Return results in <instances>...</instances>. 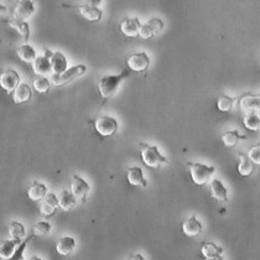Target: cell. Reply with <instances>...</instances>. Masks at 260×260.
<instances>
[{"instance_id":"6da1fadb","label":"cell","mask_w":260,"mask_h":260,"mask_svg":"<svg viewBox=\"0 0 260 260\" xmlns=\"http://www.w3.org/2000/svg\"><path fill=\"white\" fill-rule=\"evenodd\" d=\"M130 75V70H124L117 76H105L98 82V91L101 93L102 98L105 99L110 98L117 93L118 88H119L120 83L124 81V78H127Z\"/></svg>"},{"instance_id":"7a4b0ae2","label":"cell","mask_w":260,"mask_h":260,"mask_svg":"<svg viewBox=\"0 0 260 260\" xmlns=\"http://www.w3.org/2000/svg\"><path fill=\"white\" fill-rule=\"evenodd\" d=\"M141 160L144 164L151 169H160L162 165H169V160L160 154L159 149L154 145H148L145 143L139 144Z\"/></svg>"},{"instance_id":"3957f363","label":"cell","mask_w":260,"mask_h":260,"mask_svg":"<svg viewBox=\"0 0 260 260\" xmlns=\"http://www.w3.org/2000/svg\"><path fill=\"white\" fill-rule=\"evenodd\" d=\"M187 166L190 169L191 179L198 186L206 185L216 172L213 166H206L200 162H188Z\"/></svg>"},{"instance_id":"277c9868","label":"cell","mask_w":260,"mask_h":260,"mask_svg":"<svg viewBox=\"0 0 260 260\" xmlns=\"http://www.w3.org/2000/svg\"><path fill=\"white\" fill-rule=\"evenodd\" d=\"M87 68L84 65H78L75 67L67 68V71H65L61 75H52L51 76V81L55 86H65V84L70 83V82L75 81L77 78H79L81 76H83L86 73Z\"/></svg>"},{"instance_id":"5b68a950","label":"cell","mask_w":260,"mask_h":260,"mask_svg":"<svg viewBox=\"0 0 260 260\" xmlns=\"http://www.w3.org/2000/svg\"><path fill=\"white\" fill-rule=\"evenodd\" d=\"M94 128L99 135L107 138V136H112L117 133L118 122L114 118L103 115V117H98L94 120Z\"/></svg>"},{"instance_id":"8992f818","label":"cell","mask_w":260,"mask_h":260,"mask_svg":"<svg viewBox=\"0 0 260 260\" xmlns=\"http://www.w3.org/2000/svg\"><path fill=\"white\" fill-rule=\"evenodd\" d=\"M127 65L130 71L134 72H145L150 66V58L145 52H136L128 56Z\"/></svg>"},{"instance_id":"52a82bcc","label":"cell","mask_w":260,"mask_h":260,"mask_svg":"<svg viewBox=\"0 0 260 260\" xmlns=\"http://www.w3.org/2000/svg\"><path fill=\"white\" fill-rule=\"evenodd\" d=\"M164 29V23L161 19L153 18L148 21V23L143 24L140 29V34L139 36L144 40H149L155 37L156 35H159Z\"/></svg>"},{"instance_id":"ba28073f","label":"cell","mask_w":260,"mask_h":260,"mask_svg":"<svg viewBox=\"0 0 260 260\" xmlns=\"http://www.w3.org/2000/svg\"><path fill=\"white\" fill-rule=\"evenodd\" d=\"M0 86L8 93L15 91L20 86V77L14 70H5L0 75Z\"/></svg>"},{"instance_id":"9c48e42d","label":"cell","mask_w":260,"mask_h":260,"mask_svg":"<svg viewBox=\"0 0 260 260\" xmlns=\"http://www.w3.org/2000/svg\"><path fill=\"white\" fill-rule=\"evenodd\" d=\"M89 191V185L84 181L82 177L73 175L72 180H71V192L73 193L77 200H81L82 203L86 202L87 193Z\"/></svg>"},{"instance_id":"30bf717a","label":"cell","mask_w":260,"mask_h":260,"mask_svg":"<svg viewBox=\"0 0 260 260\" xmlns=\"http://www.w3.org/2000/svg\"><path fill=\"white\" fill-rule=\"evenodd\" d=\"M143 24L138 18H128L120 24V31L127 37H138Z\"/></svg>"},{"instance_id":"8fae6325","label":"cell","mask_w":260,"mask_h":260,"mask_svg":"<svg viewBox=\"0 0 260 260\" xmlns=\"http://www.w3.org/2000/svg\"><path fill=\"white\" fill-rule=\"evenodd\" d=\"M58 206V198L57 196L52 195V193H47L44 197L41 203V207H40V212L44 217H51L56 213Z\"/></svg>"},{"instance_id":"7c38bea8","label":"cell","mask_w":260,"mask_h":260,"mask_svg":"<svg viewBox=\"0 0 260 260\" xmlns=\"http://www.w3.org/2000/svg\"><path fill=\"white\" fill-rule=\"evenodd\" d=\"M182 233L185 234L186 237H196L200 233H202V224L195 216L188 217L182 222Z\"/></svg>"},{"instance_id":"4fadbf2b","label":"cell","mask_w":260,"mask_h":260,"mask_svg":"<svg viewBox=\"0 0 260 260\" xmlns=\"http://www.w3.org/2000/svg\"><path fill=\"white\" fill-rule=\"evenodd\" d=\"M127 180L130 185L135 186V187L145 188L148 186V182H146L145 177H144V172L141 167H130L127 172Z\"/></svg>"},{"instance_id":"5bb4252c","label":"cell","mask_w":260,"mask_h":260,"mask_svg":"<svg viewBox=\"0 0 260 260\" xmlns=\"http://www.w3.org/2000/svg\"><path fill=\"white\" fill-rule=\"evenodd\" d=\"M201 253L208 260H221L222 254H223V249L214 244V243L206 242L201 247Z\"/></svg>"},{"instance_id":"9a60e30c","label":"cell","mask_w":260,"mask_h":260,"mask_svg":"<svg viewBox=\"0 0 260 260\" xmlns=\"http://www.w3.org/2000/svg\"><path fill=\"white\" fill-rule=\"evenodd\" d=\"M35 8L34 4L29 0H24V1H20L18 5L15 6V10H14V18L19 19V20H24L29 19L30 16L34 14Z\"/></svg>"},{"instance_id":"2e32d148","label":"cell","mask_w":260,"mask_h":260,"mask_svg":"<svg viewBox=\"0 0 260 260\" xmlns=\"http://www.w3.org/2000/svg\"><path fill=\"white\" fill-rule=\"evenodd\" d=\"M21 240L18 239H9V240H3L1 245H0V258L4 260L13 259L14 254H15L16 249L20 245Z\"/></svg>"},{"instance_id":"e0dca14e","label":"cell","mask_w":260,"mask_h":260,"mask_svg":"<svg viewBox=\"0 0 260 260\" xmlns=\"http://www.w3.org/2000/svg\"><path fill=\"white\" fill-rule=\"evenodd\" d=\"M32 70L36 73L37 76H46L49 73H51L52 71V65H51V60L47 57H45L44 55L37 57L36 60L32 62Z\"/></svg>"},{"instance_id":"ac0fdd59","label":"cell","mask_w":260,"mask_h":260,"mask_svg":"<svg viewBox=\"0 0 260 260\" xmlns=\"http://www.w3.org/2000/svg\"><path fill=\"white\" fill-rule=\"evenodd\" d=\"M79 13L84 19H87L88 21H93V23L99 21L103 16L101 9L97 8L96 5H92V4H84V5L79 6Z\"/></svg>"},{"instance_id":"d6986e66","label":"cell","mask_w":260,"mask_h":260,"mask_svg":"<svg viewBox=\"0 0 260 260\" xmlns=\"http://www.w3.org/2000/svg\"><path fill=\"white\" fill-rule=\"evenodd\" d=\"M239 107L240 109L248 112V110H259L260 107V97L253 96V94H244L239 99Z\"/></svg>"},{"instance_id":"ffe728a7","label":"cell","mask_w":260,"mask_h":260,"mask_svg":"<svg viewBox=\"0 0 260 260\" xmlns=\"http://www.w3.org/2000/svg\"><path fill=\"white\" fill-rule=\"evenodd\" d=\"M32 97L31 88H30L27 84L21 83L18 88L14 91L13 94V101L15 104H21L26 103L27 101H30V98Z\"/></svg>"},{"instance_id":"44dd1931","label":"cell","mask_w":260,"mask_h":260,"mask_svg":"<svg viewBox=\"0 0 260 260\" xmlns=\"http://www.w3.org/2000/svg\"><path fill=\"white\" fill-rule=\"evenodd\" d=\"M245 138H247V136L240 135V134L238 133V130H228V131H226V133H223L221 135L222 143L228 149L234 148V146L238 144V141L244 140Z\"/></svg>"},{"instance_id":"7402d4cb","label":"cell","mask_w":260,"mask_h":260,"mask_svg":"<svg viewBox=\"0 0 260 260\" xmlns=\"http://www.w3.org/2000/svg\"><path fill=\"white\" fill-rule=\"evenodd\" d=\"M238 157H239V164H238L237 169L238 172H239L242 176H250L254 171V166L255 165L253 164L252 160L248 157L247 154L244 153H239L238 154Z\"/></svg>"},{"instance_id":"603a6c76","label":"cell","mask_w":260,"mask_h":260,"mask_svg":"<svg viewBox=\"0 0 260 260\" xmlns=\"http://www.w3.org/2000/svg\"><path fill=\"white\" fill-rule=\"evenodd\" d=\"M52 65V72L53 75H61L65 71H67V60H66L65 55L61 52H55L51 58Z\"/></svg>"},{"instance_id":"cb8c5ba5","label":"cell","mask_w":260,"mask_h":260,"mask_svg":"<svg viewBox=\"0 0 260 260\" xmlns=\"http://www.w3.org/2000/svg\"><path fill=\"white\" fill-rule=\"evenodd\" d=\"M57 198L58 206H60L61 209H63V211H70V209H72L76 206V200H77V198L73 196V193L67 190L61 191V192L58 193Z\"/></svg>"},{"instance_id":"d4e9b609","label":"cell","mask_w":260,"mask_h":260,"mask_svg":"<svg viewBox=\"0 0 260 260\" xmlns=\"http://www.w3.org/2000/svg\"><path fill=\"white\" fill-rule=\"evenodd\" d=\"M47 195V188L44 183H39L37 181L32 182V185L27 188V197L32 201L44 200Z\"/></svg>"},{"instance_id":"484cf974","label":"cell","mask_w":260,"mask_h":260,"mask_svg":"<svg viewBox=\"0 0 260 260\" xmlns=\"http://www.w3.org/2000/svg\"><path fill=\"white\" fill-rule=\"evenodd\" d=\"M211 196L218 201L228 200V191L224 187L221 180H212L211 181Z\"/></svg>"},{"instance_id":"4316f807","label":"cell","mask_w":260,"mask_h":260,"mask_svg":"<svg viewBox=\"0 0 260 260\" xmlns=\"http://www.w3.org/2000/svg\"><path fill=\"white\" fill-rule=\"evenodd\" d=\"M75 247H76L75 238L63 237L61 238V240L57 243V245H56V250H57V253L60 255L67 257V255H70L71 253L73 252Z\"/></svg>"},{"instance_id":"83f0119b","label":"cell","mask_w":260,"mask_h":260,"mask_svg":"<svg viewBox=\"0 0 260 260\" xmlns=\"http://www.w3.org/2000/svg\"><path fill=\"white\" fill-rule=\"evenodd\" d=\"M244 127L247 129L253 130V131H258L260 128V117L258 114V110L253 109V110H248L245 112L244 115Z\"/></svg>"},{"instance_id":"f1b7e54d","label":"cell","mask_w":260,"mask_h":260,"mask_svg":"<svg viewBox=\"0 0 260 260\" xmlns=\"http://www.w3.org/2000/svg\"><path fill=\"white\" fill-rule=\"evenodd\" d=\"M18 57L20 58L24 62H34L36 60V51L34 50V47H31L30 45H23L18 49L16 51Z\"/></svg>"},{"instance_id":"f546056e","label":"cell","mask_w":260,"mask_h":260,"mask_svg":"<svg viewBox=\"0 0 260 260\" xmlns=\"http://www.w3.org/2000/svg\"><path fill=\"white\" fill-rule=\"evenodd\" d=\"M9 25H10L13 29H15L16 31L19 32V35H20V36L23 37L25 41H27V40H29L30 29H29V25H27V23H25L24 20H19V19L13 18L10 21H9Z\"/></svg>"},{"instance_id":"4dcf8cb0","label":"cell","mask_w":260,"mask_h":260,"mask_svg":"<svg viewBox=\"0 0 260 260\" xmlns=\"http://www.w3.org/2000/svg\"><path fill=\"white\" fill-rule=\"evenodd\" d=\"M9 237L11 238V239H18V240H21L24 237H25V227L23 226L21 223H19V222H11L10 226H9Z\"/></svg>"},{"instance_id":"1f68e13d","label":"cell","mask_w":260,"mask_h":260,"mask_svg":"<svg viewBox=\"0 0 260 260\" xmlns=\"http://www.w3.org/2000/svg\"><path fill=\"white\" fill-rule=\"evenodd\" d=\"M235 102H237L235 98H232V97L228 96H222L217 99V108H218L221 112L227 113L233 109Z\"/></svg>"},{"instance_id":"d6a6232c","label":"cell","mask_w":260,"mask_h":260,"mask_svg":"<svg viewBox=\"0 0 260 260\" xmlns=\"http://www.w3.org/2000/svg\"><path fill=\"white\" fill-rule=\"evenodd\" d=\"M50 232H51V224L44 221L37 222L32 228V233L35 237H45V235H49Z\"/></svg>"},{"instance_id":"836d02e7","label":"cell","mask_w":260,"mask_h":260,"mask_svg":"<svg viewBox=\"0 0 260 260\" xmlns=\"http://www.w3.org/2000/svg\"><path fill=\"white\" fill-rule=\"evenodd\" d=\"M51 87V83H50V79L45 76H40L34 81V88L35 91L39 92V93H47Z\"/></svg>"},{"instance_id":"e575fe53","label":"cell","mask_w":260,"mask_h":260,"mask_svg":"<svg viewBox=\"0 0 260 260\" xmlns=\"http://www.w3.org/2000/svg\"><path fill=\"white\" fill-rule=\"evenodd\" d=\"M247 155H248V157L252 160L253 164L260 165V145L259 144H258V145L252 146V148L249 149V153H248Z\"/></svg>"},{"instance_id":"d590c367","label":"cell","mask_w":260,"mask_h":260,"mask_svg":"<svg viewBox=\"0 0 260 260\" xmlns=\"http://www.w3.org/2000/svg\"><path fill=\"white\" fill-rule=\"evenodd\" d=\"M30 239H31V238H29V239H26L25 242L20 243V245H19V247H18V249H16L15 254H14V257H13V259H14V260L23 259V252H24V249H25L26 244H27V242H29Z\"/></svg>"},{"instance_id":"8d00e7d4","label":"cell","mask_w":260,"mask_h":260,"mask_svg":"<svg viewBox=\"0 0 260 260\" xmlns=\"http://www.w3.org/2000/svg\"><path fill=\"white\" fill-rule=\"evenodd\" d=\"M53 53H55V52L50 51L49 49H44V56H45V57H47V58H50V60H51L52 56H53Z\"/></svg>"},{"instance_id":"74e56055","label":"cell","mask_w":260,"mask_h":260,"mask_svg":"<svg viewBox=\"0 0 260 260\" xmlns=\"http://www.w3.org/2000/svg\"><path fill=\"white\" fill-rule=\"evenodd\" d=\"M131 259H135V260H138V259H140V260H144V258L141 257L140 254H138V255H134V257H131Z\"/></svg>"}]
</instances>
